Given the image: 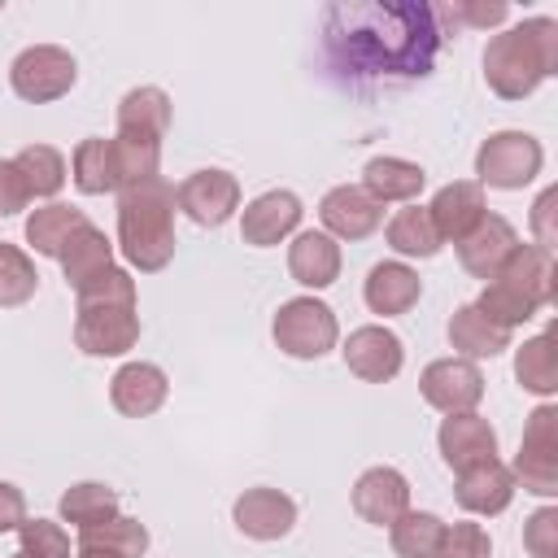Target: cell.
Returning <instances> with one entry per match:
<instances>
[{
    "mask_svg": "<svg viewBox=\"0 0 558 558\" xmlns=\"http://www.w3.org/2000/svg\"><path fill=\"white\" fill-rule=\"evenodd\" d=\"M440 44L445 31L423 0H340L323 9V65L349 92L427 78Z\"/></svg>",
    "mask_w": 558,
    "mask_h": 558,
    "instance_id": "cell-1",
    "label": "cell"
},
{
    "mask_svg": "<svg viewBox=\"0 0 558 558\" xmlns=\"http://www.w3.org/2000/svg\"><path fill=\"white\" fill-rule=\"evenodd\" d=\"M558 65V26L549 17H532L514 31H501L484 48V78L497 96H527Z\"/></svg>",
    "mask_w": 558,
    "mask_h": 558,
    "instance_id": "cell-2",
    "label": "cell"
},
{
    "mask_svg": "<svg viewBox=\"0 0 558 558\" xmlns=\"http://www.w3.org/2000/svg\"><path fill=\"white\" fill-rule=\"evenodd\" d=\"M174 187L161 183V174L140 179L122 192L118 205V235H122V253L140 266V270H161L174 253Z\"/></svg>",
    "mask_w": 558,
    "mask_h": 558,
    "instance_id": "cell-3",
    "label": "cell"
},
{
    "mask_svg": "<svg viewBox=\"0 0 558 558\" xmlns=\"http://www.w3.org/2000/svg\"><path fill=\"white\" fill-rule=\"evenodd\" d=\"M135 336H140V318H135L131 275L109 270L78 292V323H74L78 349H87L96 357H113V353H126L135 344Z\"/></svg>",
    "mask_w": 558,
    "mask_h": 558,
    "instance_id": "cell-4",
    "label": "cell"
},
{
    "mask_svg": "<svg viewBox=\"0 0 558 558\" xmlns=\"http://www.w3.org/2000/svg\"><path fill=\"white\" fill-rule=\"evenodd\" d=\"M554 296V262H549V244H514V253L497 266V275L488 279L480 310L501 323H527L545 301Z\"/></svg>",
    "mask_w": 558,
    "mask_h": 558,
    "instance_id": "cell-5",
    "label": "cell"
},
{
    "mask_svg": "<svg viewBox=\"0 0 558 558\" xmlns=\"http://www.w3.org/2000/svg\"><path fill=\"white\" fill-rule=\"evenodd\" d=\"M166 126H170V100L161 87L126 92V100L118 109V153H122V170H126L122 187L157 174V148H161Z\"/></svg>",
    "mask_w": 558,
    "mask_h": 558,
    "instance_id": "cell-6",
    "label": "cell"
},
{
    "mask_svg": "<svg viewBox=\"0 0 558 558\" xmlns=\"http://www.w3.org/2000/svg\"><path fill=\"white\" fill-rule=\"evenodd\" d=\"M275 340L292 357H318L336 344V318L323 301L296 296L275 314Z\"/></svg>",
    "mask_w": 558,
    "mask_h": 558,
    "instance_id": "cell-7",
    "label": "cell"
},
{
    "mask_svg": "<svg viewBox=\"0 0 558 558\" xmlns=\"http://www.w3.org/2000/svg\"><path fill=\"white\" fill-rule=\"evenodd\" d=\"M475 170L488 187H523L541 170V144L523 131H501L480 148Z\"/></svg>",
    "mask_w": 558,
    "mask_h": 558,
    "instance_id": "cell-8",
    "label": "cell"
},
{
    "mask_svg": "<svg viewBox=\"0 0 558 558\" xmlns=\"http://www.w3.org/2000/svg\"><path fill=\"white\" fill-rule=\"evenodd\" d=\"M70 87H74V57L65 48L39 44L13 61V92L22 100H57Z\"/></svg>",
    "mask_w": 558,
    "mask_h": 558,
    "instance_id": "cell-9",
    "label": "cell"
},
{
    "mask_svg": "<svg viewBox=\"0 0 558 558\" xmlns=\"http://www.w3.org/2000/svg\"><path fill=\"white\" fill-rule=\"evenodd\" d=\"M558 414L549 405H541L523 432V449H519V462L514 471L523 475V484L532 493H554L558 484Z\"/></svg>",
    "mask_w": 558,
    "mask_h": 558,
    "instance_id": "cell-10",
    "label": "cell"
},
{
    "mask_svg": "<svg viewBox=\"0 0 558 558\" xmlns=\"http://www.w3.org/2000/svg\"><path fill=\"white\" fill-rule=\"evenodd\" d=\"M353 510L366 519V523H379V527H392L405 510H410V484L401 480V471L392 466H371L357 488H353Z\"/></svg>",
    "mask_w": 558,
    "mask_h": 558,
    "instance_id": "cell-11",
    "label": "cell"
},
{
    "mask_svg": "<svg viewBox=\"0 0 558 558\" xmlns=\"http://www.w3.org/2000/svg\"><path fill=\"white\" fill-rule=\"evenodd\" d=\"M174 196H179V205L187 209L192 222L218 227V222L231 218V209H235V201H240V187H235V179H231L227 170H196Z\"/></svg>",
    "mask_w": 558,
    "mask_h": 558,
    "instance_id": "cell-12",
    "label": "cell"
},
{
    "mask_svg": "<svg viewBox=\"0 0 558 558\" xmlns=\"http://www.w3.org/2000/svg\"><path fill=\"white\" fill-rule=\"evenodd\" d=\"M423 397L436 405V410H449V414H466L480 397H484V379L471 362H458V357H445V362H432L423 371Z\"/></svg>",
    "mask_w": 558,
    "mask_h": 558,
    "instance_id": "cell-13",
    "label": "cell"
},
{
    "mask_svg": "<svg viewBox=\"0 0 558 558\" xmlns=\"http://www.w3.org/2000/svg\"><path fill=\"white\" fill-rule=\"evenodd\" d=\"M440 453H445V462L462 475V471H471V466L493 462L497 436H493V427H488L484 418H475V414H449V418L440 423Z\"/></svg>",
    "mask_w": 558,
    "mask_h": 558,
    "instance_id": "cell-14",
    "label": "cell"
},
{
    "mask_svg": "<svg viewBox=\"0 0 558 558\" xmlns=\"http://www.w3.org/2000/svg\"><path fill=\"white\" fill-rule=\"evenodd\" d=\"M323 222H327V231H336V235H344V240H362V235H371L379 222H384V205L366 192V187H331L327 196H323Z\"/></svg>",
    "mask_w": 558,
    "mask_h": 558,
    "instance_id": "cell-15",
    "label": "cell"
},
{
    "mask_svg": "<svg viewBox=\"0 0 558 558\" xmlns=\"http://www.w3.org/2000/svg\"><path fill=\"white\" fill-rule=\"evenodd\" d=\"M514 231H510V222L506 218H497V214H484L462 240H458V257H462V266L471 270V275H480V279H493L497 275V266L514 253Z\"/></svg>",
    "mask_w": 558,
    "mask_h": 558,
    "instance_id": "cell-16",
    "label": "cell"
},
{
    "mask_svg": "<svg viewBox=\"0 0 558 558\" xmlns=\"http://www.w3.org/2000/svg\"><path fill=\"white\" fill-rule=\"evenodd\" d=\"M344 362H349L353 375H362L371 384H384L401 371V340L388 327H357L344 344Z\"/></svg>",
    "mask_w": 558,
    "mask_h": 558,
    "instance_id": "cell-17",
    "label": "cell"
},
{
    "mask_svg": "<svg viewBox=\"0 0 558 558\" xmlns=\"http://www.w3.org/2000/svg\"><path fill=\"white\" fill-rule=\"evenodd\" d=\"M292 519H296V506H292V497H283L279 488H253V493H244V497L235 501V523H240V532L253 536V541H275V536H283V532L292 527Z\"/></svg>",
    "mask_w": 558,
    "mask_h": 558,
    "instance_id": "cell-18",
    "label": "cell"
},
{
    "mask_svg": "<svg viewBox=\"0 0 558 558\" xmlns=\"http://www.w3.org/2000/svg\"><path fill=\"white\" fill-rule=\"evenodd\" d=\"M427 214H432V227L440 240H462L484 218V192H480V183H449L436 192Z\"/></svg>",
    "mask_w": 558,
    "mask_h": 558,
    "instance_id": "cell-19",
    "label": "cell"
},
{
    "mask_svg": "<svg viewBox=\"0 0 558 558\" xmlns=\"http://www.w3.org/2000/svg\"><path fill=\"white\" fill-rule=\"evenodd\" d=\"M301 218V201L292 192H266L244 209V240L248 244H279Z\"/></svg>",
    "mask_w": 558,
    "mask_h": 558,
    "instance_id": "cell-20",
    "label": "cell"
},
{
    "mask_svg": "<svg viewBox=\"0 0 558 558\" xmlns=\"http://www.w3.org/2000/svg\"><path fill=\"white\" fill-rule=\"evenodd\" d=\"M510 493H514V475L493 458L484 466H471L458 475V501L475 514H497L510 506Z\"/></svg>",
    "mask_w": 558,
    "mask_h": 558,
    "instance_id": "cell-21",
    "label": "cell"
},
{
    "mask_svg": "<svg viewBox=\"0 0 558 558\" xmlns=\"http://www.w3.org/2000/svg\"><path fill=\"white\" fill-rule=\"evenodd\" d=\"M61 266H65V279L74 283V292H83L87 283H96L100 275L113 270V266H109V240H105L92 222H83V227L65 240V248H61Z\"/></svg>",
    "mask_w": 558,
    "mask_h": 558,
    "instance_id": "cell-22",
    "label": "cell"
},
{
    "mask_svg": "<svg viewBox=\"0 0 558 558\" xmlns=\"http://www.w3.org/2000/svg\"><path fill=\"white\" fill-rule=\"evenodd\" d=\"M113 405L122 414H153L161 401H166V375L148 362H131L113 375V388H109Z\"/></svg>",
    "mask_w": 558,
    "mask_h": 558,
    "instance_id": "cell-23",
    "label": "cell"
},
{
    "mask_svg": "<svg viewBox=\"0 0 558 558\" xmlns=\"http://www.w3.org/2000/svg\"><path fill=\"white\" fill-rule=\"evenodd\" d=\"M74 183L83 192H113V187H122L126 170H122L118 140H87V144H78V153H74Z\"/></svg>",
    "mask_w": 558,
    "mask_h": 558,
    "instance_id": "cell-24",
    "label": "cell"
},
{
    "mask_svg": "<svg viewBox=\"0 0 558 558\" xmlns=\"http://www.w3.org/2000/svg\"><path fill=\"white\" fill-rule=\"evenodd\" d=\"M418 301V275L401 262H379L366 279V305L375 314H405Z\"/></svg>",
    "mask_w": 558,
    "mask_h": 558,
    "instance_id": "cell-25",
    "label": "cell"
},
{
    "mask_svg": "<svg viewBox=\"0 0 558 558\" xmlns=\"http://www.w3.org/2000/svg\"><path fill=\"white\" fill-rule=\"evenodd\" d=\"M449 340H453V349H462L471 357H493V353H501L510 344V327L493 323L480 305H462L453 314V323H449Z\"/></svg>",
    "mask_w": 558,
    "mask_h": 558,
    "instance_id": "cell-26",
    "label": "cell"
},
{
    "mask_svg": "<svg viewBox=\"0 0 558 558\" xmlns=\"http://www.w3.org/2000/svg\"><path fill=\"white\" fill-rule=\"evenodd\" d=\"M288 270H292L301 283H310V288H327V283L336 279V270H340V253H336V244H331L327 235L305 231V235L292 240Z\"/></svg>",
    "mask_w": 558,
    "mask_h": 558,
    "instance_id": "cell-27",
    "label": "cell"
},
{
    "mask_svg": "<svg viewBox=\"0 0 558 558\" xmlns=\"http://www.w3.org/2000/svg\"><path fill=\"white\" fill-rule=\"evenodd\" d=\"M423 187V170L414 161H401V157H375L366 166V192L384 205V201H410L418 196Z\"/></svg>",
    "mask_w": 558,
    "mask_h": 558,
    "instance_id": "cell-28",
    "label": "cell"
},
{
    "mask_svg": "<svg viewBox=\"0 0 558 558\" xmlns=\"http://www.w3.org/2000/svg\"><path fill=\"white\" fill-rule=\"evenodd\" d=\"M83 222H87V218H83L78 209H70V205H44V209L31 214V222H26V240L35 244V253L61 257L65 240H70Z\"/></svg>",
    "mask_w": 558,
    "mask_h": 558,
    "instance_id": "cell-29",
    "label": "cell"
},
{
    "mask_svg": "<svg viewBox=\"0 0 558 558\" xmlns=\"http://www.w3.org/2000/svg\"><path fill=\"white\" fill-rule=\"evenodd\" d=\"M440 541H445V523L436 514L405 510L392 523V549L401 558H440Z\"/></svg>",
    "mask_w": 558,
    "mask_h": 558,
    "instance_id": "cell-30",
    "label": "cell"
},
{
    "mask_svg": "<svg viewBox=\"0 0 558 558\" xmlns=\"http://www.w3.org/2000/svg\"><path fill=\"white\" fill-rule=\"evenodd\" d=\"M13 166H17V174H22V183H26L31 196H52V192L65 183V161H61V153L48 148V144L22 148V153L13 157Z\"/></svg>",
    "mask_w": 558,
    "mask_h": 558,
    "instance_id": "cell-31",
    "label": "cell"
},
{
    "mask_svg": "<svg viewBox=\"0 0 558 558\" xmlns=\"http://www.w3.org/2000/svg\"><path fill=\"white\" fill-rule=\"evenodd\" d=\"M388 244H392L397 253H418V257H432V253L440 248V235H436V227H432V214H427L423 205L401 209V214L388 222Z\"/></svg>",
    "mask_w": 558,
    "mask_h": 558,
    "instance_id": "cell-32",
    "label": "cell"
},
{
    "mask_svg": "<svg viewBox=\"0 0 558 558\" xmlns=\"http://www.w3.org/2000/svg\"><path fill=\"white\" fill-rule=\"evenodd\" d=\"M514 375L523 388L532 392H554L558 388V353H554V340L549 336H536L519 349V362H514Z\"/></svg>",
    "mask_w": 558,
    "mask_h": 558,
    "instance_id": "cell-33",
    "label": "cell"
},
{
    "mask_svg": "<svg viewBox=\"0 0 558 558\" xmlns=\"http://www.w3.org/2000/svg\"><path fill=\"white\" fill-rule=\"evenodd\" d=\"M118 510V497L105 488V484H74L65 497H61V514L78 527H100L109 523Z\"/></svg>",
    "mask_w": 558,
    "mask_h": 558,
    "instance_id": "cell-34",
    "label": "cell"
},
{
    "mask_svg": "<svg viewBox=\"0 0 558 558\" xmlns=\"http://www.w3.org/2000/svg\"><path fill=\"white\" fill-rule=\"evenodd\" d=\"M39 275L31 266V257L13 244H0V305H22L35 292Z\"/></svg>",
    "mask_w": 558,
    "mask_h": 558,
    "instance_id": "cell-35",
    "label": "cell"
},
{
    "mask_svg": "<svg viewBox=\"0 0 558 558\" xmlns=\"http://www.w3.org/2000/svg\"><path fill=\"white\" fill-rule=\"evenodd\" d=\"M83 545H100V549H118V554H126V558H135V554H144V545H148V532L135 523V519H109V523H100V527H83Z\"/></svg>",
    "mask_w": 558,
    "mask_h": 558,
    "instance_id": "cell-36",
    "label": "cell"
},
{
    "mask_svg": "<svg viewBox=\"0 0 558 558\" xmlns=\"http://www.w3.org/2000/svg\"><path fill=\"white\" fill-rule=\"evenodd\" d=\"M17 558H70V541L57 523L48 519H31L22 523V549Z\"/></svg>",
    "mask_w": 558,
    "mask_h": 558,
    "instance_id": "cell-37",
    "label": "cell"
},
{
    "mask_svg": "<svg viewBox=\"0 0 558 558\" xmlns=\"http://www.w3.org/2000/svg\"><path fill=\"white\" fill-rule=\"evenodd\" d=\"M440 558H488V532L480 523H453V527H445Z\"/></svg>",
    "mask_w": 558,
    "mask_h": 558,
    "instance_id": "cell-38",
    "label": "cell"
},
{
    "mask_svg": "<svg viewBox=\"0 0 558 558\" xmlns=\"http://www.w3.org/2000/svg\"><path fill=\"white\" fill-rule=\"evenodd\" d=\"M506 17V4H445L436 9V22H453V26H497Z\"/></svg>",
    "mask_w": 558,
    "mask_h": 558,
    "instance_id": "cell-39",
    "label": "cell"
},
{
    "mask_svg": "<svg viewBox=\"0 0 558 558\" xmlns=\"http://www.w3.org/2000/svg\"><path fill=\"white\" fill-rule=\"evenodd\" d=\"M523 545H527L536 558H554V554H558V514H554V510H541V514L527 523Z\"/></svg>",
    "mask_w": 558,
    "mask_h": 558,
    "instance_id": "cell-40",
    "label": "cell"
},
{
    "mask_svg": "<svg viewBox=\"0 0 558 558\" xmlns=\"http://www.w3.org/2000/svg\"><path fill=\"white\" fill-rule=\"evenodd\" d=\"M26 201H31V192H26L22 174H17V166L0 161V214H17Z\"/></svg>",
    "mask_w": 558,
    "mask_h": 558,
    "instance_id": "cell-41",
    "label": "cell"
},
{
    "mask_svg": "<svg viewBox=\"0 0 558 558\" xmlns=\"http://www.w3.org/2000/svg\"><path fill=\"white\" fill-rule=\"evenodd\" d=\"M22 514H26V501L13 484H0V532L4 527H22Z\"/></svg>",
    "mask_w": 558,
    "mask_h": 558,
    "instance_id": "cell-42",
    "label": "cell"
},
{
    "mask_svg": "<svg viewBox=\"0 0 558 558\" xmlns=\"http://www.w3.org/2000/svg\"><path fill=\"white\" fill-rule=\"evenodd\" d=\"M78 558H126V554H118V549H100V545H83Z\"/></svg>",
    "mask_w": 558,
    "mask_h": 558,
    "instance_id": "cell-43",
    "label": "cell"
}]
</instances>
